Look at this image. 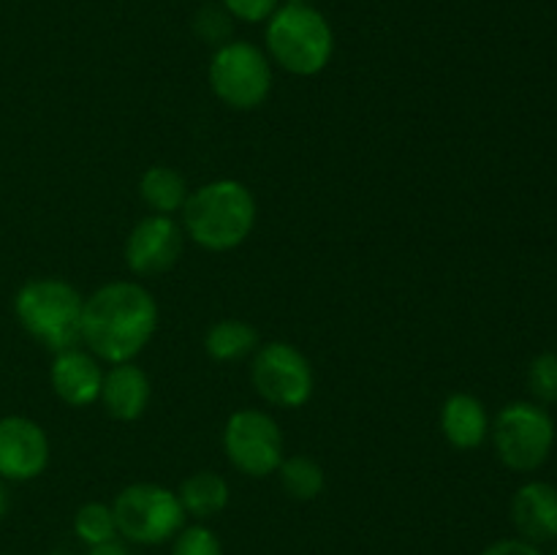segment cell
Here are the masks:
<instances>
[{
	"mask_svg": "<svg viewBox=\"0 0 557 555\" xmlns=\"http://www.w3.org/2000/svg\"><path fill=\"white\" fill-rule=\"evenodd\" d=\"M158 326V305L145 286L114 281L92 292L82 308V341L96 357L131 362L150 343Z\"/></svg>",
	"mask_w": 557,
	"mask_h": 555,
	"instance_id": "6da1fadb",
	"label": "cell"
},
{
	"mask_svg": "<svg viewBox=\"0 0 557 555\" xmlns=\"http://www.w3.org/2000/svg\"><path fill=\"white\" fill-rule=\"evenodd\" d=\"M183 221L196 245L221 254L243 245L253 232L256 199L237 180H215L188 194Z\"/></svg>",
	"mask_w": 557,
	"mask_h": 555,
	"instance_id": "7a4b0ae2",
	"label": "cell"
},
{
	"mask_svg": "<svg viewBox=\"0 0 557 555\" xmlns=\"http://www.w3.org/2000/svg\"><path fill=\"white\" fill-rule=\"evenodd\" d=\"M82 308L85 299L60 278L27 281L14 297L16 319L27 335L54 354L76 348V343L82 341Z\"/></svg>",
	"mask_w": 557,
	"mask_h": 555,
	"instance_id": "3957f363",
	"label": "cell"
},
{
	"mask_svg": "<svg viewBox=\"0 0 557 555\" xmlns=\"http://www.w3.org/2000/svg\"><path fill=\"white\" fill-rule=\"evenodd\" d=\"M267 47L281 69L297 76H313L330 63L335 38L321 11L308 3H288L270 16Z\"/></svg>",
	"mask_w": 557,
	"mask_h": 555,
	"instance_id": "277c9868",
	"label": "cell"
},
{
	"mask_svg": "<svg viewBox=\"0 0 557 555\" xmlns=\"http://www.w3.org/2000/svg\"><path fill=\"white\" fill-rule=\"evenodd\" d=\"M117 533L136 544H163L185 526L180 495L152 482L125 488L112 504Z\"/></svg>",
	"mask_w": 557,
	"mask_h": 555,
	"instance_id": "5b68a950",
	"label": "cell"
},
{
	"mask_svg": "<svg viewBox=\"0 0 557 555\" xmlns=\"http://www.w3.org/2000/svg\"><path fill=\"white\" fill-rule=\"evenodd\" d=\"M495 452L511 471H536L555 446V422L539 403H509L493 428Z\"/></svg>",
	"mask_w": 557,
	"mask_h": 555,
	"instance_id": "8992f818",
	"label": "cell"
},
{
	"mask_svg": "<svg viewBox=\"0 0 557 555\" xmlns=\"http://www.w3.org/2000/svg\"><path fill=\"white\" fill-rule=\"evenodd\" d=\"M210 85L228 107L256 109L270 98L272 65L256 44L228 41L212 54Z\"/></svg>",
	"mask_w": 557,
	"mask_h": 555,
	"instance_id": "52a82bcc",
	"label": "cell"
},
{
	"mask_svg": "<svg viewBox=\"0 0 557 555\" xmlns=\"http://www.w3.org/2000/svg\"><path fill=\"white\" fill-rule=\"evenodd\" d=\"M223 449L237 471L264 479L281 468L283 433L270 414L243 408L232 414L223 428Z\"/></svg>",
	"mask_w": 557,
	"mask_h": 555,
	"instance_id": "ba28073f",
	"label": "cell"
},
{
	"mask_svg": "<svg viewBox=\"0 0 557 555\" xmlns=\"http://www.w3.org/2000/svg\"><path fill=\"white\" fill-rule=\"evenodd\" d=\"M253 386L267 403L281 408H299L313 395V368L308 357L292 343L275 341L256 351Z\"/></svg>",
	"mask_w": 557,
	"mask_h": 555,
	"instance_id": "9c48e42d",
	"label": "cell"
},
{
	"mask_svg": "<svg viewBox=\"0 0 557 555\" xmlns=\"http://www.w3.org/2000/svg\"><path fill=\"white\" fill-rule=\"evenodd\" d=\"M49 462V439L38 422L27 417L0 419V479L30 482Z\"/></svg>",
	"mask_w": 557,
	"mask_h": 555,
	"instance_id": "30bf717a",
	"label": "cell"
},
{
	"mask_svg": "<svg viewBox=\"0 0 557 555\" xmlns=\"http://www.w3.org/2000/svg\"><path fill=\"white\" fill-rule=\"evenodd\" d=\"M183 254V232L172 215L141 218L125 243V261L136 275H161L172 270Z\"/></svg>",
	"mask_w": 557,
	"mask_h": 555,
	"instance_id": "8fae6325",
	"label": "cell"
},
{
	"mask_svg": "<svg viewBox=\"0 0 557 555\" xmlns=\"http://www.w3.org/2000/svg\"><path fill=\"white\" fill-rule=\"evenodd\" d=\"M49 381H52V390L60 400L82 408L92 406L101 397L103 370L90 354L79 351V348H69V351L54 354Z\"/></svg>",
	"mask_w": 557,
	"mask_h": 555,
	"instance_id": "7c38bea8",
	"label": "cell"
},
{
	"mask_svg": "<svg viewBox=\"0 0 557 555\" xmlns=\"http://www.w3.org/2000/svg\"><path fill=\"white\" fill-rule=\"evenodd\" d=\"M511 520L525 542L544 544L557 539V488L549 482L522 484L511 501Z\"/></svg>",
	"mask_w": 557,
	"mask_h": 555,
	"instance_id": "4fadbf2b",
	"label": "cell"
},
{
	"mask_svg": "<svg viewBox=\"0 0 557 555\" xmlns=\"http://www.w3.org/2000/svg\"><path fill=\"white\" fill-rule=\"evenodd\" d=\"M101 400L114 419L134 422V419H139L147 411V403H150V379L134 362L112 365V370L103 375Z\"/></svg>",
	"mask_w": 557,
	"mask_h": 555,
	"instance_id": "5bb4252c",
	"label": "cell"
},
{
	"mask_svg": "<svg viewBox=\"0 0 557 555\" xmlns=\"http://www.w3.org/2000/svg\"><path fill=\"white\" fill-rule=\"evenodd\" d=\"M441 430L455 449H476L490 435L487 408L479 397L457 392L441 408Z\"/></svg>",
	"mask_w": 557,
	"mask_h": 555,
	"instance_id": "9a60e30c",
	"label": "cell"
},
{
	"mask_svg": "<svg viewBox=\"0 0 557 555\" xmlns=\"http://www.w3.org/2000/svg\"><path fill=\"white\" fill-rule=\"evenodd\" d=\"M139 194L156 215H172V212L183 210L188 201V185H185L183 174L174 169L152 166L141 174Z\"/></svg>",
	"mask_w": 557,
	"mask_h": 555,
	"instance_id": "2e32d148",
	"label": "cell"
},
{
	"mask_svg": "<svg viewBox=\"0 0 557 555\" xmlns=\"http://www.w3.org/2000/svg\"><path fill=\"white\" fill-rule=\"evenodd\" d=\"M256 343H259L256 326L239 319L218 321L205 335V348L215 362H234V359L248 357L250 351H256Z\"/></svg>",
	"mask_w": 557,
	"mask_h": 555,
	"instance_id": "e0dca14e",
	"label": "cell"
},
{
	"mask_svg": "<svg viewBox=\"0 0 557 555\" xmlns=\"http://www.w3.org/2000/svg\"><path fill=\"white\" fill-rule=\"evenodd\" d=\"M180 504H183L185 515L194 517H212L218 511L226 509L228 504V484L226 479L218 477L212 471H199L188 477L180 488Z\"/></svg>",
	"mask_w": 557,
	"mask_h": 555,
	"instance_id": "ac0fdd59",
	"label": "cell"
},
{
	"mask_svg": "<svg viewBox=\"0 0 557 555\" xmlns=\"http://www.w3.org/2000/svg\"><path fill=\"white\" fill-rule=\"evenodd\" d=\"M281 484L294 501H313L324 490V468L308 455H294L281 462Z\"/></svg>",
	"mask_w": 557,
	"mask_h": 555,
	"instance_id": "d6986e66",
	"label": "cell"
},
{
	"mask_svg": "<svg viewBox=\"0 0 557 555\" xmlns=\"http://www.w3.org/2000/svg\"><path fill=\"white\" fill-rule=\"evenodd\" d=\"M74 533L87 547L117 539V522H114L112 506L101 504V501H90V504L82 506L74 517Z\"/></svg>",
	"mask_w": 557,
	"mask_h": 555,
	"instance_id": "ffe728a7",
	"label": "cell"
},
{
	"mask_svg": "<svg viewBox=\"0 0 557 555\" xmlns=\"http://www.w3.org/2000/svg\"><path fill=\"white\" fill-rule=\"evenodd\" d=\"M528 386L539 403H557V354H539L528 368Z\"/></svg>",
	"mask_w": 557,
	"mask_h": 555,
	"instance_id": "44dd1931",
	"label": "cell"
},
{
	"mask_svg": "<svg viewBox=\"0 0 557 555\" xmlns=\"http://www.w3.org/2000/svg\"><path fill=\"white\" fill-rule=\"evenodd\" d=\"M194 27L201 41L223 47V44H228V36H232V14L226 9H221V5L207 3L196 14Z\"/></svg>",
	"mask_w": 557,
	"mask_h": 555,
	"instance_id": "7402d4cb",
	"label": "cell"
},
{
	"mask_svg": "<svg viewBox=\"0 0 557 555\" xmlns=\"http://www.w3.org/2000/svg\"><path fill=\"white\" fill-rule=\"evenodd\" d=\"M172 555H223L221 542L207 526L183 528L174 539Z\"/></svg>",
	"mask_w": 557,
	"mask_h": 555,
	"instance_id": "603a6c76",
	"label": "cell"
},
{
	"mask_svg": "<svg viewBox=\"0 0 557 555\" xmlns=\"http://www.w3.org/2000/svg\"><path fill=\"white\" fill-rule=\"evenodd\" d=\"M223 9L243 22H261L275 14L277 0H223Z\"/></svg>",
	"mask_w": 557,
	"mask_h": 555,
	"instance_id": "cb8c5ba5",
	"label": "cell"
},
{
	"mask_svg": "<svg viewBox=\"0 0 557 555\" xmlns=\"http://www.w3.org/2000/svg\"><path fill=\"white\" fill-rule=\"evenodd\" d=\"M482 555H544L539 544L525 542V539H500V542L490 544Z\"/></svg>",
	"mask_w": 557,
	"mask_h": 555,
	"instance_id": "d4e9b609",
	"label": "cell"
},
{
	"mask_svg": "<svg viewBox=\"0 0 557 555\" xmlns=\"http://www.w3.org/2000/svg\"><path fill=\"white\" fill-rule=\"evenodd\" d=\"M87 555H131V553H128V550H125L123 542H117V539H112V542L92 544V547L87 550Z\"/></svg>",
	"mask_w": 557,
	"mask_h": 555,
	"instance_id": "484cf974",
	"label": "cell"
},
{
	"mask_svg": "<svg viewBox=\"0 0 557 555\" xmlns=\"http://www.w3.org/2000/svg\"><path fill=\"white\" fill-rule=\"evenodd\" d=\"M5 511H9V490H5L3 479H0V520L5 517Z\"/></svg>",
	"mask_w": 557,
	"mask_h": 555,
	"instance_id": "4316f807",
	"label": "cell"
},
{
	"mask_svg": "<svg viewBox=\"0 0 557 555\" xmlns=\"http://www.w3.org/2000/svg\"><path fill=\"white\" fill-rule=\"evenodd\" d=\"M288 3H308V0H288Z\"/></svg>",
	"mask_w": 557,
	"mask_h": 555,
	"instance_id": "83f0119b",
	"label": "cell"
},
{
	"mask_svg": "<svg viewBox=\"0 0 557 555\" xmlns=\"http://www.w3.org/2000/svg\"><path fill=\"white\" fill-rule=\"evenodd\" d=\"M549 555H557V547H555V550H553V553H549Z\"/></svg>",
	"mask_w": 557,
	"mask_h": 555,
	"instance_id": "f1b7e54d",
	"label": "cell"
}]
</instances>
